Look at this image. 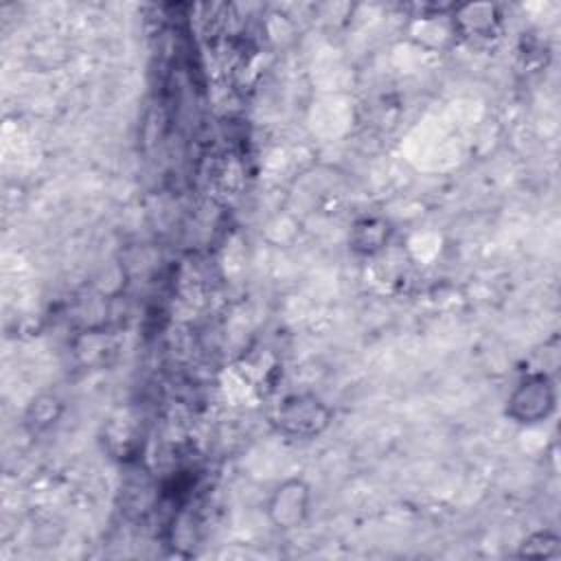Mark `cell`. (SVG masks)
Here are the masks:
<instances>
[{"mask_svg": "<svg viewBox=\"0 0 561 561\" xmlns=\"http://www.w3.org/2000/svg\"><path fill=\"white\" fill-rule=\"evenodd\" d=\"M454 22L467 35H491L500 24L495 4H465L454 11Z\"/></svg>", "mask_w": 561, "mask_h": 561, "instance_id": "obj_4", "label": "cell"}, {"mask_svg": "<svg viewBox=\"0 0 561 561\" xmlns=\"http://www.w3.org/2000/svg\"><path fill=\"white\" fill-rule=\"evenodd\" d=\"M331 410L313 394H294L285 399L276 414V425L283 434L296 438H311L327 430Z\"/></svg>", "mask_w": 561, "mask_h": 561, "instance_id": "obj_2", "label": "cell"}, {"mask_svg": "<svg viewBox=\"0 0 561 561\" xmlns=\"http://www.w3.org/2000/svg\"><path fill=\"white\" fill-rule=\"evenodd\" d=\"M390 237V226L383 219H362L351 237V245L353 250L362 252V254H375L377 250H381L386 245Z\"/></svg>", "mask_w": 561, "mask_h": 561, "instance_id": "obj_5", "label": "cell"}, {"mask_svg": "<svg viewBox=\"0 0 561 561\" xmlns=\"http://www.w3.org/2000/svg\"><path fill=\"white\" fill-rule=\"evenodd\" d=\"M557 408V388L548 373H526L506 401V414L522 423L535 425L546 421Z\"/></svg>", "mask_w": 561, "mask_h": 561, "instance_id": "obj_1", "label": "cell"}, {"mask_svg": "<svg viewBox=\"0 0 561 561\" xmlns=\"http://www.w3.org/2000/svg\"><path fill=\"white\" fill-rule=\"evenodd\" d=\"M311 506V489L302 478L283 480L267 500V517L278 530H294L305 524Z\"/></svg>", "mask_w": 561, "mask_h": 561, "instance_id": "obj_3", "label": "cell"}]
</instances>
